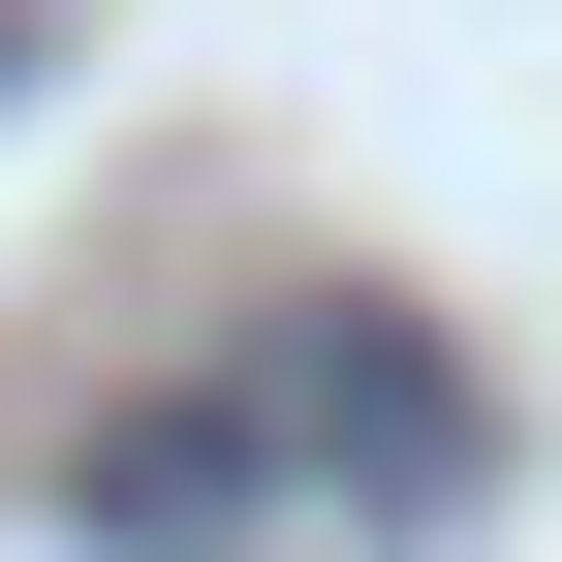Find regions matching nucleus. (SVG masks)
I'll return each instance as SVG.
<instances>
[{
  "instance_id": "2",
  "label": "nucleus",
  "mask_w": 562,
  "mask_h": 562,
  "mask_svg": "<svg viewBox=\"0 0 562 562\" xmlns=\"http://www.w3.org/2000/svg\"><path fill=\"white\" fill-rule=\"evenodd\" d=\"M0 94H32V0H0Z\"/></svg>"
},
{
  "instance_id": "1",
  "label": "nucleus",
  "mask_w": 562,
  "mask_h": 562,
  "mask_svg": "<svg viewBox=\"0 0 562 562\" xmlns=\"http://www.w3.org/2000/svg\"><path fill=\"white\" fill-rule=\"evenodd\" d=\"M469 469H501V406L438 375L406 313H281L250 375H188V406H125L63 501H94L125 562H281V531H438Z\"/></svg>"
}]
</instances>
